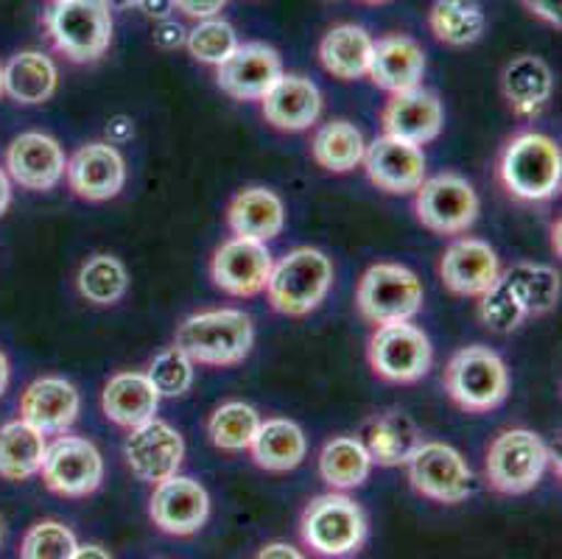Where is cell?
Here are the masks:
<instances>
[{
	"instance_id": "3",
	"label": "cell",
	"mask_w": 562,
	"mask_h": 559,
	"mask_svg": "<svg viewBox=\"0 0 562 559\" xmlns=\"http://www.w3.org/2000/svg\"><path fill=\"white\" fill-rule=\"evenodd\" d=\"M334 286V264L314 246H297L272 266L266 297L269 305L283 316H308L325 302Z\"/></svg>"
},
{
	"instance_id": "24",
	"label": "cell",
	"mask_w": 562,
	"mask_h": 559,
	"mask_svg": "<svg viewBox=\"0 0 562 559\" xmlns=\"http://www.w3.org/2000/svg\"><path fill=\"white\" fill-rule=\"evenodd\" d=\"M372 85L386 92H406L423 87L426 76V51L406 34H390L372 45L370 74Z\"/></svg>"
},
{
	"instance_id": "27",
	"label": "cell",
	"mask_w": 562,
	"mask_h": 559,
	"mask_svg": "<svg viewBox=\"0 0 562 559\" xmlns=\"http://www.w3.org/2000/svg\"><path fill=\"white\" fill-rule=\"evenodd\" d=\"M420 428L401 409L375 414L364 425V439H361L372 465H381V468H403V465H408V459L414 456V450L420 448Z\"/></svg>"
},
{
	"instance_id": "44",
	"label": "cell",
	"mask_w": 562,
	"mask_h": 559,
	"mask_svg": "<svg viewBox=\"0 0 562 559\" xmlns=\"http://www.w3.org/2000/svg\"><path fill=\"white\" fill-rule=\"evenodd\" d=\"M173 7H177V12L199 23V20L218 18V12L227 7V0H173Z\"/></svg>"
},
{
	"instance_id": "10",
	"label": "cell",
	"mask_w": 562,
	"mask_h": 559,
	"mask_svg": "<svg viewBox=\"0 0 562 559\" xmlns=\"http://www.w3.org/2000/svg\"><path fill=\"white\" fill-rule=\"evenodd\" d=\"M367 358L378 378L390 383H417L428 376L434 361L431 342L412 322L381 325L370 336Z\"/></svg>"
},
{
	"instance_id": "2",
	"label": "cell",
	"mask_w": 562,
	"mask_h": 559,
	"mask_svg": "<svg viewBox=\"0 0 562 559\" xmlns=\"http://www.w3.org/2000/svg\"><path fill=\"white\" fill-rule=\"evenodd\" d=\"M173 347L202 367H235L252 353L255 325L238 308L199 311L177 327Z\"/></svg>"
},
{
	"instance_id": "1",
	"label": "cell",
	"mask_w": 562,
	"mask_h": 559,
	"mask_svg": "<svg viewBox=\"0 0 562 559\" xmlns=\"http://www.w3.org/2000/svg\"><path fill=\"white\" fill-rule=\"evenodd\" d=\"M495 177L518 202H546L560 193L562 154L549 135L520 132L509 137L495 163Z\"/></svg>"
},
{
	"instance_id": "41",
	"label": "cell",
	"mask_w": 562,
	"mask_h": 559,
	"mask_svg": "<svg viewBox=\"0 0 562 559\" xmlns=\"http://www.w3.org/2000/svg\"><path fill=\"white\" fill-rule=\"evenodd\" d=\"M196 364L186 356L177 347H168V350L157 353L151 358L149 369H146V378L155 383L157 394L160 398H182L186 392H191L193 376H196Z\"/></svg>"
},
{
	"instance_id": "40",
	"label": "cell",
	"mask_w": 562,
	"mask_h": 559,
	"mask_svg": "<svg viewBox=\"0 0 562 559\" xmlns=\"http://www.w3.org/2000/svg\"><path fill=\"white\" fill-rule=\"evenodd\" d=\"M238 45H241L238 43V34H235L233 25L222 18L199 20V23L188 31L186 40L188 54L196 62H202V65H213V68H218L224 59H229Z\"/></svg>"
},
{
	"instance_id": "28",
	"label": "cell",
	"mask_w": 562,
	"mask_h": 559,
	"mask_svg": "<svg viewBox=\"0 0 562 559\" xmlns=\"http://www.w3.org/2000/svg\"><path fill=\"white\" fill-rule=\"evenodd\" d=\"M227 227L238 238L269 244L285 227L283 199L269 188H247V191L235 193L233 202L227 204Z\"/></svg>"
},
{
	"instance_id": "21",
	"label": "cell",
	"mask_w": 562,
	"mask_h": 559,
	"mask_svg": "<svg viewBox=\"0 0 562 559\" xmlns=\"http://www.w3.org/2000/svg\"><path fill=\"white\" fill-rule=\"evenodd\" d=\"M501 260L482 238H457L439 258V280L457 297H482L498 280Z\"/></svg>"
},
{
	"instance_id": "46",
	"label": "cell",
	"mask_w": 562,
	"mask_h": 559,
	"mask_svg": "<svg viewBox=\"0 0 562 559\" xmlns=\"http://www.w3.org/2000/svg\"><path fill=\"white\" fill-rule=\"evenodd\" d=\"M135 137V123L126 115H115L110 123H106V143L112 146H121V143L132 141Z\"/></svg>"
},
{
	"instance_id": "14",
	"label": "cell",
	"mask_w": 562,
	"mask_h": 559,
	"mask_svg": "<svg viewBox=\"0 0 562 559\" xmlns=\"http://www.w3.org/2000/svg\"><path fill=\"white\" fill-rule=\"evenodd\" d=\"M272 253L269 246L252 238L224 241L211 258V280L216 289L229 297H255L266 289L272 275Z\"/></svg>"
},
{
	"instance_id": "32",
	"label": "cell",
	"mask_w": 562,
	"mask_h": 559,
	"mask_svg": "<svg viewBox=\"0 0 562 559\" xmlns=\"http://www.w3.org/2000/svg\"><path fill=\"white\" fill-rule=\"evenodd\" d=\"M45 437L23 420L0 428V479L29 481L40 473L45 459Z\"/></svg>"
},
{
	"instance_id": "57",
	"label": "cell",
	"mask_w": 562,
	"mask_h": 559,
	"mask_svg": "<svg viewBox=\"0 0 562 559\" xmlns=\"http://www.w3.org/2000/svg\"><path fill=\"white\" fill-rule=\"evenodd\" d=\"M54 3H56V0H54Z\"/></svg>"
},
{
	"instance_id": "26",
	"label": "cell",
	"mask_w": 562,
	"mask_h": 559,
	"mask_svg": "<svg viewBox=\"0 0 562 559\" xmlns=\"http://www.w3.org/2000/svg\"><path fill=\"white\" fill-rule=\"evenodd\" d=\"M101 409L112 425L132 431L157 417L160 394L146 372H117L101 392Z\"/></svg>"
},
{
	"instance_id": "36",
	"label": "cell",
	"mask_w": 562,
	"mask_h": 559,
	"mask_svg": "<svg viewBox=\"0 0 562 559\" xmlns=\"http://www.w3.org/2000/svg\"><path fill=\"white\" fill-rule=\"evenodd\" d=\"M76 289L87 302L99 308H110L124 300L130 291V271L115 255H93L81 264L76 275Z\"/></svg>"
},
{
	"instance_id": "11",
	"label": "cell",
	"mask_w": 562,
	"mask_h": 559,
	"mask_svg": "<svg viewBox=\"0 0 562 559\" xmlns=\"http://www.w3.org/2000/svg\"><path fill=\"white\" fill-rule=\"evenodd\" d=\"M45 487L63 499H87L104 481V459L101 450L90 439L74 437V434H59L54 443L45 448L43 459Z\"/></svg>"
},
{
	"instance_id": "34",
	"label": "cell",
	"mask_w": 562,
	"mask_h": 559,
	"mask_svg": "<svg viewBox=\"0 0 562 559\" xmlns=\"http://www.w3.org/2000/svg\"><path fill=\"white\" fill-rule=\"evenodd\" d=\"M428 25L439 43L464 48L484 37L487 18H484L482 0H434Z\"/></svg>"
},
{
	"instance_id": "47",
	"label": "cell",
	"mask_w": 562,
	"mask_h": 559,
	"mask_svg": "<svg viewBox=\"0 0 562 559\" xmlns=\"http://www.w3.org/2000/svg\"><path fill=\"white\" fill-rule=\"evenodd\" d=\"M255 559H305V554L300 548H294L291 543H266Z\"/></svg>"
},
{
	"instance_id": "29",
	"label": "cell",
	"mask_w": 562,
	"mask_h": 559,
	"mask_svg": "<svg viewBox=\"0 0 562 559\" xmlns=\"http://www.w3.org/2000/svg\"><path fill=\"white\" fill-rule=\"evenodd\" d=\"M252 461L266 473H289L300 468L308 456V439L305 431L294 420L272 417L263 420L249 445Z\"/></svg>"
},
{
	"instance_id": "8",
	"label": "cell",
	"mask_w": 562,
	"mask_h": 559,
	"mask_svg": "<svg viewBox=\"0 0 562 559\" xmlns=\"http://www.w3.org/2000/svg\"><path fill=\"white\" fill-rule=\"evenodd\" d=\"M420 277L401 264H375L361 275L356 289V305L370 325L412 322L423 311Z\"/></svg>"
},
{
	"instance_id": "12",
	"label": "cell",
	"mask_w": 562,
	"mask_h": 559,
	"mask_svg": "<svg viewBox=\"0 0 562 559\" xmlns=\"http://www.w3.org/2000/svg\"><path fill=\"white\" fill-rule=\"evenodd\" d=\"M406 468L414 492L437 504H462L473 492V473L468 461L446 443H420Z\"/></svg>"
},
{
	"instance_id": "31",
	"label": "cell",
	"mask_w": 562,
	"mask_h": 559,
	"mask_svg": "<svg viewBox=\"0 0 562 559\" xmlns=\"http://www.w3.org/2000/svg\"><path fill=\"white\" fill-rule=\"evenodd\" d=\"M59 85V70L54 59L40 51L14 54L3 68V92L18 104H45Z\"/></svg>"
},
{
	"instance_id": "45",
	"label": "cell",
	"mask_w": 562,
	"mask_h": 559,
	"mask_svg": "<svg viewBox=\"0 0 562 559\" xmlns=\"http://www.w3.org/2000/svg\"><path fill=\"white\" fill-rule=\"evenodd\" d=\"M520 3H524V9L531 18L543 20V23L554 25V29L562 25V0H520Z\"/></svg>"
},
{
	"instance_id": "53",
	"label": "cell",
	"mask_w": 562,
	"mask_h": 559,
	"mask_svg": "<svg viewBox=\"0 0 562 559\" xmlns=\"http://www.w3.org/2000/svg\"><path fill=\"white\" fill-rule=\"evenodd\" d=\"M551 233H554V253L560 255V222H557L554 227H551Z\"/></svg>"
},
{
	"instance_id": "25",
	"label": "cell",
	"mask_w": 562,
	"mask_h": 559,
	"mask_svg": "<svg viewBox=\"0 0 562 559\" xmlns=\"http://www.w3.org/2000/svg\"><path fill=\"white\" fill-rule=\"evenodd\" d=\"M501 92L515 115L535 118L551 101L554 74L540 56L520 54L501 70Z\"/></svg>"
},
{
	"instance_id": "35",
	"label": "cell",
	"mask_w": 562,
	"mask_h": 559,
	"mask_svg": "<svg viewBox=\"0 0 562 559\" xmlns=\"http://www.w3.org/2000/svg\"><path fill=\"white\" fill-rule=\"evenodd\" d=\"M372 473V459L361 439L356 437H334L325 443L319 454V476L322 481L336 492L356 490L364 484Z\"/></svg>"
},
{
	"instance_id": "17",
	"label": "cell",
	"mask_w": 562,
	"mask_h": 559,
	"mask_svg": "<svg viewBox=\"0 0 562 559\" xmlns=\"http://www.w3.org/2000/svg\"><path fill=\"white\" fill-rule=\"evenodd\" d=\"M283 76V59L266 43H244L216 68V85L235 101H260Z\"/></svg>"
},
{
	"instance_id": "51",
	"label": "cell",
	"mask_w": 562,
	"mask_h": 559,
	"mask_svg": "<svg viewBox=\"0 0 562 559\" xmlns=\"http://www.w3.org/2000/svg\"><path fill=\"white\" fill-rule=\"evenodd\" d=\"M7 387H9V358L7 353L0 350V398H3Z\"/></svg>"
},
{
	"instance_id": "16",
	"label": "cell",
	"mask_w": 562,
	"mask_h": 559,
	"mask_svg": "<svg viewBox=\"0 0 562 559\" xmlns=\"http://www.w3.org/2000/svg\"><path fill=\"white\" fill-rule=\"evenodd\" d=\"M65 177L70 191L85 202H110L126 185L124 154L106 141L85 143L65 166Z\"/></svg>"
},
{
	"instance_id": "37",
	"label": "cell",
	"mask_w": 562,
	"mask_h": 559,
	"mask_svg": "<svg viewBox=\"0 0 562 559\" xmlns=\"http://www.w3.org/2000/svg\"><path fill=\"white\" fill-rule=\"evenodd\" d=\"M260 423L263 420L258 409L244 400H227L207 420V437L224 454H241V450H249Z\"/></svg>"
},
{
	"instance_id": "49",
	"label": "cell",
	"mask_w": 562,
	"mask_h": 559,
	"mask_svg": "<svg viewBox=\"0 0 562 559\" xmlns=\"http://www.w3.org/2000/svg\"><path fill=\"white\" fill-rule=\"evenodd\" d=\"M70 559H112V554L106 551V548L95 546V543H87V546H76Z\"/></svg>"
},
{
	"instance_id": "4",
	"label": "cell",
	"mask_w": 562,
	"mask_h": 559,
	"mask_svg": "<svg viewBox=\"0 0 562 559\" xmlns=\"http://www.w3.org/2000/svg\"><path fill=\"white\" fill-rule=\"evenodd\" d=\"M442 383H446L448 398L470 414L493 412L509 398L507 364L484 345H470L453 353Z\"/></svg>"
},
{
	"instance_id": "38",
	"label": "cell",
	"mask_w": 562,
	"mask_h": 559,
	"mask_svg": "<svg viewBox=\"0 0 562 559\" xmlns=\"http://www.w3.org/2000/svg\"><path fill=\"white\" fill-rule=\"evenodd\" d=\"M507 277L518 289L529 316L549 314L560 300V275L551 266L515 264L513 269H507Z\"/></svg>"
},
{
	"instance_id": "55",
	"label": "cell",
	"mask_w": 562,
	"mask_h": 559,
	"mask_svg": "<svg viewBox=\"0 0 562 559\" xmlns=\"http://www.w3.org/2000/svg\"><path fill=\"white\" fill-rule=\"evenodd\" d=\"M3 532H7V526H3V517H0V543H3Z\"/></svg>"
},
{
	"instance_id": "18",
	"label": "cell",
	"mask_w": 562,
	"mask_h": 559,
	"mask_svg": "<svg viewBox=\"0 0 562 559\" xmlns=\"http://www.w3.org/2000/svg\"><path fill=\"white\" fill-rule=\"evenodd\" d=\"M364 171L378 191L392 197H406L423 185L428 171L426 154L420 146L403 143L397 137L381 135L364 148Z\"/></svg>"
},
{
	"instance_id": "15",
	"label": "cell",
	"mask_w": 562,
	"mask_h": 559,
	"mask_svg": "<svg viewBox=\"0 0 562 559\" xmlns=\"http://www.w3.org/2000/svg\"><path fill=\"white\" fill-rule=\"evenodd\" d=\"M149 517L162 535L191 537L211 517V495L196 479L177 473L155 484Z\"/></svg>"
},
{
	"instance_id": "20",
	"label": "cell",
	"mask_w": 562,
	"mask_h": 559,
	"mask_svg": "<svg viewBox=\"0 0 562 559\" xmlns=\"http://www.w3.org/2000/svg\"><path fill=\"white\" fill-rule=\"evenodd\" d=\"M383 132L390 137H397L412 146H426L437 141L446 123V110L442 101L428 87H414V90L395 92L381 112Z\"/></svg>"
},
{
	"instance_id": "50",
	"label": "cell",
	"mask_w": 562,
	"mask_h": 559,
	"mask_svg": "<svg viewBox=\"0 0 562 559\" xmlns=\"http://www.w3.org/2000/svg\"><path fill=\"white\" fill-rule=\"evenodd\" d=\"M9 204H12V179L0 168V215L7 213Z\"/></svg>"
},
{
	"instance_id": "7",
	"label": "cell",
	"mask_w": 562,
	"mask_h": 559,
	"mask_svg": "<svg viewBox=\"0 0 562 559\" xmlns=\"http://www.w3.org/2000/svg\"><path fill=\"white\" fill-rule=\"evenodd\" d=\"M551 461L543 437L529 428H507L490 443L484 459L487 484L501 495H524L535 490Z\"/></svg>"
},
{
	"instance_id": "39",
	"label": "cell",
	"mask_w": 562,
	"mask_h": 559,
	"mask_svg": "<svg viewBox=\"0 0 562 559\" xmlns=\"http://www.w3.org/2000/svg\"><path fill=\"white\" fill-rule=\"evenodd\" d=\"M479 316H482L484 327H490L493 333H513L520 322L529 320L524 300L507 271H501L498 280L479 297Z\"/></svg>"
},
{
	"instance_id": "42",
	"label": "cell",
	"mask_w": 562,
	"mask_h": 559,
	"mask_svg": "<svg viewBox=\"0 0 562 559\" xmlns=\"http://www.w3.org/2000/svg\"><path fill=\"white\" fill-rule=\"evenodd\" d=\"M76 546H79V540L65 523L40 521L25 532L20 559H70Z\"/></svg>"
},
{
	"instance_id": "48",
	"label": "cell",
	"mask_w": 562,
	"mask_h": 559,
	"mask_svg": "<svg viewBox=\"0 0 562 559\" xmlns=\"http://www.w3.org/2000/svg\"><path fill=\"white\" fill-rule=\"evenodd\" d=\"M137 9H140L143 14L149 20H168L173 12H177V7H173V0H140L137 3Z\"/></svg>"
},
{
	"instance_id": "19",
	"label": "cell",
	"mask_w": 562,
	"mask_h": 559,
	"mask_svg": "<svg viewBox=\"0 0 562 559\" xmlns=\"http://www.w3.org/2000/svg\"><path fill=\"white\" fill-rule=\"evenodd\" d=\"M65 148L45 132H25L14 137L7 152V174L9 179L25 188V191H54L65 179Z\"/></svg>"
},
{
	"instance_id": "56",
	"label": "cell",
	"mask_w": 562,
	"mask_h": 559,
	"mask_svg": "<svg viewBox=\"0 0 562 559\" xmlns=\"http://www.w3.org/2000/svg\"><path fill=\"white\" fill-rule=\"evenodd\" d=\"M361 3H386V0H361Z\"/></svg>"
},
{
	"instance_id": "54",
	"label": "cell",
	"mask_w": 562,
	"mask_h": 559,
	"mask_svg": "<svg viewBox=\"0 0 562 559\" xmlns=\"http://www.w3.org/2000/svg\"><path fill=\"white\" fill-rule=\"evenodd\" d=\"M0 96H3V65H0Z\"/></svg>"
},
{
	"instance_id": "30",
	"label": "cell",
	"mask_w": 562,
	"mask_h": 559,
	"mask_svg": "<svg viewBox=\"0 0 562 559\" xmlns=\"http://www.w3.org/2000/svg\"><path fill=\"white\" fill-rule=\"evenodd\" d=\"M372 45H375V40H372L370 34H367V29H361V25H334L319 43L322 68L341 81L364 79V76L370 74Z\"/></svg>"
},
{
	"instance_id": "6",
	"label": "cell",
	"mask_w": 562,
	"mask_h": 559,
	"mask_svg": "<svg viewBox=\"0 0 562 559\" xmlns=\"http://www.w3.org/2000/svg\"><path fill=\"white\" fill-rule=\"evenodd\" d=\"M45 29L70 62H95L112 45V9L106 0H56L45 14Z\"/></svg>"
},
{
	"instance_id": "5",
	"label": "cell",
	"mask_w": 562,
	"mask_h": 559,
	"mask_svg": "<svg viewBox=\"0 0 562 559\" xmlns=\"http://www.w3.org/2000/svg\"><path fill=\"white\" fill-rule=\"evenodd\" d=\"M303 543L319 557L345 559L361 551L367 540L364 510L345 492H325L305 506L300 517Z\"/></svg>"
},
{
	"instance_id": "13",
	"label": "cell",
	"mask_w": 562,
	"mask_h": 559,
	"mask_svg": "<svg viewBox=\"0 0 562 559\" xmlns=\"http://www.w3.org/2000/svg\"><path fill=\"white\" fill-rule=\"evenodd\" d=\"M124 456L137 481L160 484L180 473L182 461H186V439L171 423L155 417L130 431Z\"/></svg>"
},
{
	"instance_id": "23",
	"label": "cell",
	"mask_w": 562,
	"mask_h": 559,
	"mask_svg": "<svg viewBox=\"0 0 562 559\" xmlns=\"http://www.w3.org/2000/svg\"><path fill=\"white\" fill-rule=\"evenodd\" d=\"M266 123L280 132H305L322 115V92L311 79L297 74L280 76L278 85L260 99Z\"/></svg>"
},
{
	"instance_id": "33",
	"label": "cell",
	"mask_w": 562,
	"mask_h": 559,
	"mask_svg": "<svg viewBox=\"0 0 562 559\" xmlns=\"http://www.w3.org/2000/svg\"><path fill=\"white\" fill-rule=\"evenodd\" d=\"M364 135L356 130V123L336 118V121L322 123L311 141V154L316 166H322L330 174H350L364 160Z\"/></svg>"
},
{
	"instance_id": "43",
	"label": "cell",
	"mask_w": 562,
	"mask_h": 559,
	"mask_svg": "<svg viewBox=\"0 0 562 559\" xmlns=\"http://www.w3.org/2000/svg\"><path fill=\"white\" fill-rule=\"evenodd\" d=\"M151 40H155V45L160 51H177L186 45L188 29L182 23H177L173 18L157 20L155 29H151Z\"/></svg>"
},
{
	"instance_id": "22",
	"label": "cell",
	"mask_w": 562,
	"mask_h": 559,
	"mask_svg": "<svg viewBox=\"0 0 562 559\" xmlns=\"http://www.w3.org/2000/svg\"><path fill=\"white\" fill-rule=\"evenodd\" d=\"M81 412L79 389L59 376H43L25 387L20 398V420L37 428L43 437L68 434Z\"/></svg>"
},
{
	"instance_id": "9",
	"label": "cell",
	"mask_w": 562,
	"mask_h": 559,
	"mask_svg": "<svg viewBox=\"0 0 562 559\" xmlns=\"http://www.w3.org/2000/svg\"><path fill=\"white\" fill-rule=\"evenodd\" d=\"M417 222L437 235H462L479 219V193L462 174H437L426 177L414 191Z\"/></svg>"
},
{
	"instance_id": "52",
	"label": "cell",
	"mask_w": 562,
	"mask_h": 559,
	"mask_svg": "<svg viewBox=\"0 0 562 559\" xmlns=\"http://www.w3.org/2000/svg\"><path fill=\"white\" fill-rule=\"evenodd\" d=\"M106 3H110V9H132L137 7L140 0H106Z\"/></svg>"
}]
</instances>
